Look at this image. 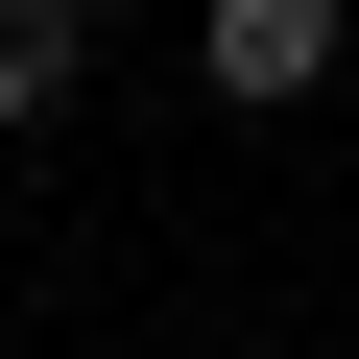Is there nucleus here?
Instances as JSON below:
<instances>
[{
	"mask_svg": "<svg viewBox=\"0 0 359 359\" xmlns=\"http://www.w3.org/2000/svg\"><path fill=\"white\" fill-rule=\"evenodd\" d=\"M192 72L216 96H311L335 72V0H192Z\"/></svg>",
	"mask_w": 359,
	"mask_h": 359,
	"instance_id": "1",
	"label": "nucleus"
},
{
	"mask_svg": "<svg viewBox=\"0 0 359 359\" xmlns=\"http://www.w3.org/2000/svg\"><path fill=\"white\" fill-rule=\"evenodd\" d=\"M72 72H96V0H0V120H72Z\"/></svg>",
	"mask_w": 359,
	"mask_h": 359,
	"instance_id": "2",
	"label": "nucleus"
}]
</instances>
